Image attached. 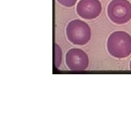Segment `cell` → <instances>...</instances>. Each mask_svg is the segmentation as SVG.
<instances>
[{"mask_svg":"<svg viewBox=\"0 0 131 131\" xmlns=\"http://www.w3.org/2000/svg\"><path fill=\"white\" fill-rule=\"evenodd\" d=\"M107 50L112 56L125 58L131 54V36L124 31L112 33L107 39Z\"/></svg>","mask_w":131,"mask_h":131,"instance_id":"cell-1","label":"cell"},{"mask_svg":"<svg viewBox=\"0 0 131 131\" xmlns=\"http://www.w3.org/2000/svg\"><path fill=\"white\" fill-rule=\"evenodd\" d=\"M69 42L75 45L83 46L90 42L92 31L90 26L82 20L76 19L70 21L66 29Z\"/></svg>","mask_w":131,"mask_h":131,"instance_id":"cell-2","label":"cell"},{"mask_svg":"<svg viewBox=\"0 0 131 131\" xmlns=\"http://www.w3.org/2000/svg\"><path fill=\"white\" fill-rule=\"evenodd\" d=\"M107 14L114 24H127L131 20V3L128 0H112L108 5Z\"/></svg>","mask_w":131,"mask_h":131,"instance_id":"cell-3","label":"cell"},{"mask_svg":"<svg viewBox=\"0 0 131 131\" xmlns=\"http://www.w3.org/2000/svg\"><path fill=\"white\" fill-rule=\"evenodd\" d=\"M66 63L71 71H84L88 68V54L80 48H72L66 52Z\"/></svg>","mask_w":131,"mask_h":131,"instance_id":"cell-4","label":"cell"},{"mask_svg":"<svg viewBox=\"0 0 131 131\" xmlns=\"http://www.w3.org/2000/svg\"><path fill=\"white\" fill-rule=\"evenodd\" d=\"M102 11L99 0H80L77 5V13L82 18L93 20L97 18Z\"/></svg>","mask_w":131,"mask_h":131,"instance_id":"cell-5","label":"cell"},{"mask_svg":"<svg viewBox=\"0 0 131 131\" xmlns=\"http://www.w3.org/2000/svg\"><path fill=\"white\" fill-rule=\"evenodd\" d=\"M62 62V50L61 47L56 44V68H59Z\"/></svg>","mask_w":131,"mask_h":131,"instance_id":"cell-6","label":"cell"},{"mask_svg":"<svg viewBox=\"0 0 131 131\" xmlns=\"http://www.w3.org/2000/svg\"><path fill=\"white\" fill-rule=\"evenodd\" d=\"M77 1L78 0H57V2L60 3L61 5L67 7H73L77 3Z\"/></svg>","mask_w":131,"mask_h":131,"instance_id":"cell-7","label":"cell"},{"mask_svg":"<svg viewBox=\"0 0 131 131\" xmlns=\"http://www.w3.org/2000/svg\"><path fill=\"white\" fill-rule=\"evenodd\" d=\"M130 69L131 70V61H130Z\"/></svg>","mask_w":131,"mask_h":131,"instance_id":"cell-8","label":"cell"}]
</instances>
